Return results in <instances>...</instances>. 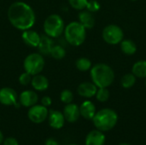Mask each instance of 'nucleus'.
Masks as SVG:
<instances>
[{"label": "nucleus", "mask_w": 146, "mask_h": 145, "mask_svg": "<svg viewBox=\"0 0 146 145\" xmlns=\"http://www.w3.org/2000/svg\"><path fill=\"white\" fill-rule=\"evenodd\" d=\"M7 16L10 24L21 31L31 29L36 21L34 10L29 4L22 1L11 3L8 9Z\"/></svg>", "instance_id": "nucleus-1"}, {"label": "nucleus", "mask_w": 146, "mask_h": 145, "mask_svg": "<svg viewBox=\"0 0 146 145\" xmlns=\"http://www.w3.org/2000/svg\"><path fill=\"white\" fill-rule=\"evenodd\" d=\"M92 82L98 88H108L115 81V72L113 68L106 63H97L90 69Z\"/></svg>", "instance_id": "nucleus-2"}, {"label": "nucleus", "mask_w": 146, "mask_h": 145, "mask_svg": "<svg viewBox=\"0 0 146 145\" xmlns=\"http://www.w3.org/2000/svg\"><path fill=\"white\" fill-rule=\"evenodd\" d=\"M92 121L96 129L103 132H109L116 126L118 122V115L114 109L105 108L96 112Z\"/></svg>", "instance_id": "nucleus-3"}, {"label": "nucleus", "mask_w": 146, "mask_h": 145, "mask_svg": "<svg viewBox=\"0 0 146 145\" xmlns=\"http://www.w3.org/2000/svg\"><path fill=\"white\" fill-rule=\"evenodd\" d=\"M66 41L72 46L81 45L86 38V29L79 21H71L64 28Z\"/></svg>", "instance_id": "nucleus-4"}, {"label": "nucleus", "mask_w": 146, "mask_h": 145, "mask_svg": "<svg viewBox=\"0 0 146 145\" xmlns=\"http://www.w3.org/2000/svg\"><path fill=\"white\" fill-rule=\"evenodd\" d=\"M43 26L44 33L52 38L60 37L63 33L65 28L63 19L57 14H51L47 16L44 21Z\"/></svg>", "instance_id": "nucleus-5"}, {"label": "nucleus", "mask_w": 146, "mask_h": 145, "mask_svg": "<svg viewBox=\"0 0 146 145\" xmlns=\"http://www.w3.org/2000/svg\"><path fill=\"white\" fill-rule=\"evenodd\" d=\"M44 58L40 53H31L26 56L23 62L24 70L31 75L40 73L44 68Z\"/></svg>", "instance_id": "nucleus-6"}, {"label": "nucleus", "mask_w": 146, "mask_h": 145, "mask_svg": "<svg viewBox=\"0 0 146 145\" xmlns=\"http://www.w3.org/2000/svg\"><path fill=\"white\" fill-rule=\"evenodd\" d=\"M102 38L106 44L116 45L124 38V32L120 26L116 24H110L103 29Z\"/></svg>", "instance_id": "nucleus-7"}, {"label": "nucleus", "mask_w": 146, "mask_h": 145, "mask_svg": "<svg viewBox=\"0 0 146 145\" xmlns=\"http://www.w3.org/2000/svg\"><path fill=\"white\" fill-rule=\"evenodd\" d=\"M48 109L42 104H35L30 107L27 113L28 119L35 124L43 123L48 118Z\"/></svg>", "instance_id": "nucleus-8"}, {"label": "nucleus", "mask_w": 146, "mask_h": 145, "mask_svg": "<svg viewBox=\"0 0 146 145\" xmlns=\"http://www.w3.org/2000/svg\"><path fill=\"white\" fill-rule=\"evenodd\" d=\"M18 96L16 91L10 87L0 89V103L5 106H15L17 104Z\"/></svg>", "instance_id": "nucleus-9"}, {"label": "nucleus", "mask_w": 146, "mask_h": 145, "mask_svg": "<svg viewBox=\"0 0 146 145\" xmlns=\"http://www.w3.org/2000/svg\"><path fill=\"white\" fill-rule=\"evenodd\" d=\"M62 114L64 115L66 121H68L69 123H74L80 117V107L77 104L73 103L66 104V106L63 109Z\"/></svg>", "instance_id": "nucleus-10"}, {"label": "nucleus", "mask_w": 146, "mask_h": 145, "mask_svg": "<svg viewBox=\"0 0 146 145\" xmlns=\"http://www.w3.org/2000/svg\"><path fill=\"white\" fill-rule=\"evenodd\" d=\"M38 101V94L34 91H32V90L23 91L19 97L20 104L25 108H30L37 104Z\"/></svg>", "instance_id": "nucleus-11"}, {"label": "nucleus", "mask_w": 146, "mask_h": 145, "mask_svg": "<svg viewBox=\"0 0 146 145\" xmlns=\"http://www.w3.org/2000/svg\"><path fill=\"white\" fill-rule=\"evenodd\" d=\"M65 118L62 112L58 110L51 109L49 111L48 115V122L51 128L53 129H61L63 127L65 123Z\"/></svg>", "instance_id": "nucleus-12"}, {"label": "nucleus", "mask_w": 146, "mask_h": 145, "mask_svg": "<svg viewBox=\"0 0 146 145\" xmlns=\"http://www.w3.org/2000/svg\"><path fill=\"white\" fill-rule=\"evenodd\" d=\"M106 142V137L103 132L96 129L91 131L86 137V145H104Z\"/></svg>", "instance_id": "nucleus-13"}, {"label": "nucleus", "mask_w": 146, "mask_h": 145, "mask_svg": "<svg viewBox=\"0 0 146 145\" xmlns=\"http://www.w3.org/2000/svg\"><path fill=\"white\" fill-rule=\"evenodd\" d=\"M98 91L97 85L92 82H82L77 88L78 94L85 98H92L95 97Z\"/></svg>", "instance_id": "nucleus-14"}, {"label": "nucleus", "mask_w": 146, "mask_h": 145, "mask_svg": "<svg viewBox=\"0 0 146 145\" xmlns=\"http://www.w3.org/2000/svg\"><path fill=\"white\" fill-rule=\"evenodd\" d=\"M21 38L27 45L30 47H38L40 42L41 35L38 34L36 31H33L32 29H27L23 31Z\"/></svg>", "instance_id": "nucleus-15"}, {"label": "nucleus", "mask_w": 146, "mask_h": 145, "mask_svg": "<svg viewBox=\"0 0 146 145\" xmlns=\"http://www.w3.org/2000/svg\"><path fill=\"white\" fill-rule=\"evenodd\" d=\"M96 112H97L96 111V106L92 101L86 100L80 106V116H82L86 120H88V121L92 120Z\"/></svg>", "instance_id": "nucleus-16"}, {"label": "nucleus", "mask_w": 146, "mask_h": 145, "mask_svg": "<svg viewBox=\"0 0 146 145\" xmlns=\"http://www.w3.org/2000/svg\"><path fill=\"white\" fill-rule=\"evenodd\" d=\"M79 22L87 30V29H92L95 26V17L93 15V13L88 11V10H80L79 15Z\"/></svg>", "instance_id": "nucleus-17"}, {"label": "nucleus", "mask_w": 146, "mask_h": 145, "mask_svg": "<svg viewBox=\"0 0 146 145\" xmlns=\"http://www.w3.org/2000/svg\"><path fill=\"white\" fill-rule=\"evenodd\" d=\"M31 85L35 91H44L49 87V79L43 74L38 73L33 76L31 80Z\"/></svg>", "instance_id": "nucleus-18"}, {"label": "nucleus", "mask_w": 146, "mask_h": 145, "mask_svg": "<svg viewBox=\"0 0 146 145\" xmlns=\"http://www.w3.org/2000/svg\"><path fill=\"white\" fill-rule=\"evenodd\" d=\"M53 45L54 44H53L52 38L47 36L46 34H44V35H41L40 42L37 48L38 49V51L41 55L47 56V55H50Z\"/></svg>", "instance_id": "nucleus-19"}, {"label": "nucleus", "mask_w": 146, "mask_h": 145, "mask_svg": "<svg viewBox=\"0 0 146 145\" xmlns=\"http://www.w3.org/2000/svg\"><path fill=\"white\" fill-rule=\"evenodd\" d=\"M119 44H120L121 52L126 56H133L137 52V44L132 39L123 38L122 41Z\"/></svg>", "instance_id": "nucleus-20"}, {"label": "nucleus", "mask_w": 146, "mask_h": 145, "mask_svg": "<svg viewBox=\"0 0 146 145\" xmlns=\"http://www.w3.org/2000/svg\"><path fill=\"white\" fill-rule=\"evenodd\" d=\"M132 73L136 78L145 79L146 78V60L137 61L132 67Z\"/></svg>", "instance_id": "nucleus-21"}, {"label": "nucleus", "mask_w": 146, "mask_h": 145, "mask_svg": "<svg viewBox=\"0 0 146 145\" xmlns=\"http://www.w3.org/2000/svg\"><path fill=\"white\" fill-rule=\"evenodd\" d=\"M75 67L80 72H87V71H90V69L92 68V63L89 58L80 57L75 62Z\"/></svg>", "instance_id": "nucleus-22"}, {"label": "nucleus", "mask_w": 146, "mask_h": 145, "mask_svg": "<svg viewBox=\"0 0 146 145\" xmlns=\"http://www.w3.org/2000/svg\"><path fill=\"white\" fill-rule=\"evenodd\" d=\"M136 80H137V78L134 76L133 73H125L121 79V85L125 89H130L135 85Z\"/></svg>", "instance_id": "nucleus-23"}, {"label": "nucleus", "mask_w": 146, "mask_h": 145, "mask_svg": "<svg viewBox=\"0 0 146 145\" xmlns=\"http://www.w3.org/2000/svg\"><path fill=\"white\" fill-rule=\"evenodd\" d=\"M50 55L54 59L61 60V59H63L66 56V50L62 45H59V44L53 45Z\"/></svg>", "instance_id": "nucleus-24"}, {"label": "nucleus", "mask_w": 146, "mask_h": 145, "mask_svg": "<svg viewBox=\"0 0 146 145\" xmlns=\"http://www.w3.org/2000/svg\"><path fill=\"white\" fill-rule=\"evenodd\" d=\"M110 96V91L108 88H98V91L96 92V99L100 103H105L109 100Z\"/></svg>", "instance_id": "nucleus-25"}, {"label": "nucleus", "mask_w": 146, "mask_h": 145, "mask_svg": "<svg viewBox=\"0 0 146 145\" xmlns=\"http://www.w3.org/2000/svg\"><path fill=\"white\" fill-rule=\"evenodd\" d=\"M60 100L65 103V104H68V103H71L74 100V94L73 92L68 90V89H65L63 90L61 94H60Z\"/></svg>", "instance_id": "nucleus-26"}, {"label": "nucleus", "mask_w": 146, "mask_h": 145, "mask_svg": "<svg viewBox=\"0 0 146 145\" xmlns=\"http://www.w3.org/2000/svg\"><path fill=\"white\" fill-rule=\"evenodd\" d=\"M88 0H68L69 5L76 10H83L86 9Z\"/></svg>", "instance_id": "nucleus-27"}, {"label": "nucleus", "mask_w": 146, "mask_h": 145, "mask_svg": "<svg viewBox=\"0 0 146 145\" xmlns=\"http://www.w3.org/2000/svg\"><path fill=\"white\" fill-rule=\"evenodd\" d=\"M101 8V5L98 1L97 0H88L87 4H86V10L92 12V13H96L98 12Z\"/></svg>", "instance_id": "nucleus-28"}, {"label": "nucleus", "mask_w": 146, "mask_h": 145, "mask_svg": "<svg viewBox=\"0 0 146 145\" xmlns=\"http://www.w3.org/2000/svg\"><path fill=\"white\" fill-rule=\"evenodd\" d=\"M32 78H33V75H31L29 73H27V72L25 71L24 73H22L19 76L18 81H19V83H20L21 85L26 86V85H28L29 84H31Z\"/></svg>", "instance_id": "nucleus-29"}, {"label": "nucleus", "mask_w": 146, "mask_h": 145, "mask_svg": "<svg viewBox=\"0 0 146 145\" xmlns=\"http://www.w3.org/2000/svg\"><path fill=\"white\" fill-rule=\"evenodd\" d=\"M52 103V100L49 96H44L41 98V104L46 108L50 107Z\"/></svg>", "instance_id": "nucleus-30"}, {"label": "nucleus", "mask_w": 146, "mask_h": 145, "mask_svg": "<svg viewBox=\"0 0 146 145\" xmlns=\"http://www.w3.org/2000/svg\"><path fill=\"white\" fill-rule=\"evenodd\" d=\"M3 145H19L18 141L14 138H7L3 139Z\"/></svg>", "instance_id": "nucleus-31"}, {"label": "nucleus", "mask_w": 146, "mask_h": 145, "mask_svg": "<svg viewBox=\"0 0 146 145\" xmlns=\"http://www.w3.org/2000/svg\"><path fill=\"white\" fill-rule=\"evenodd\" d=\"M44 145H60L59 144V143L56 140V139H54V138H48L46 141H45V144Z\"/></svg>", "instance_id": "nucleus-32"}, {"label": "nucleus", "mask_w": 146, "mask_h": 145, "mask_svg": "<svg viewBox=\"0 0 146 145\" xmlns=\"http://www.w3.org/2000/svg\"><path fill=\"white\" fill-rule=\"evenodd\" d=\"M3 142V133L2 132L0 131V144Z\"/></svg>", "instance_id": "nucleus-33"}, {"label": "nucleus", "mask_w": 146, "mask_h": 145, "mask_svg": "<svg viewBox=\"0 0 146 145\" xmlns=\"http://www.w3.org/2000/svg\"><path fill=\"white\" fill-rule=\"evenodd\" d=\"M118 145H132L130 144H127V143H122V144H120Z\"/></svg>", "instance_id": "nucleus-34"}, {"label": "nucleus", "mask_w": 146, "mask_h": 145, "mask_svg": "<svg viewBox=\"0 0 146 145\" xmlns=\"http://www.w3.org/2000/svg\"><path fill=\"white\" fill-rule=\"evenodd\" d=\"M129 1H133V2H134V1H138V0H129Z\"/></svg>", "instance_id": "nucleus-35"}, {"label": "nucleus", "mask_w": 146, "mask_h": 145, "mask_svg": "<svg viewBox=\"0 0 146 145\" xmlns=\"http://www.w3.org/2000/svg\"><path fill=\"white\" fill-rule=\"evenodd\" d=\"M68 145H77V144H68Z\"/></svg>", "instance_id": "nucleus-36"}, {"label": "nucleus", "mask_w": 146, "mask_h": 145, "mask_svg": "<svg viewBox=\"0 0 146 145\" xmlns=\"http://www.w3.org/2000/svg\"><path fill=\"white\" fill-rule=\"evenodd\" d=\"M145 85H146V78H145Z\"/></svg>", "instance_id": "nucleus-37"}]
</instances>
